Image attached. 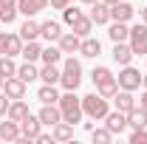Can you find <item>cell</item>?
Returning a JSON list of instances; mask_svg holds the SVG:
<instances>
[{"label":"cell","instance_id":"obj_1","mask_svg":"<svg viewBox=\"0 0 147 144\" xmlns=\"http://www.w3.org/2000/svg\"><path fill=\"white\" fill-rule=\"evenodd\" d=\"M59 113H62V122H68V124H76V122H82V99L76 96V90H65L62 96H59Z\"/></svg>","mask_w":147,"mask_h":144},{"label":"cell","instance_id":"obj_2","mask_svg":"<svg viewBox=\"0 0 147 144\" xmlns=\"http://www.w3.org/2000/svg\"><path fill=\"white\" fill-rule=\"evenodd\" d=\"M59 85H62L65 90H76L79 85H82V62H79L74 54H68V57H65V62H62Z\"/></svg>","mask_w":147,"mask_h":144},{"label":"cell","instance_id":"obj_3","mask_svg":"<svg viewBox=\"0 0 147 144\" xmlns=\"http://www.w3.org/2000/svg\"><path fill=\"white\" fill-rule=\"evenodd\" d=\"M110 110V99L105 96H99V93H88V96H82V113L93 119V122H102L105 116H108Z\"/></svg>","mask_w":147,"mask_h":144},{"label":"cell","instance_id":"obj_4","mask_svg":"<svg viewBox=\"0 0 147 144\" xmlns=\"http://www.w3.org/2000/svg\"><path fill=\"white\" fill-rule=\"evenodd\" d=\"M130 48L136 57H147V23H136L130 26V37H127Z\"/></svg>","mask_w":147,"mask_h":144},{"label":"cell","instance_id":"obj_5","mask_svg":"<svg viewBox=\"0 0 147 144\" xmlns=\"http://www.w3.org/2000/svg\"><path fill=\"white\" fill-rule=\"evenodd\" d=\"M116 82H119L122 90H139V88H142V71H136L133 65H122Z\"/></svg>","mask_w":147,"mask_h":144},{"label":"cell","instance_id":"obj_6","mask_svg":"<svg viewBox=\"0 0 147 144\" xmlns=\"http://www.w3.org/2000/svg\"><path fill=\"white\" fill-rule=\"evenodd\" d=\"M20 48H23V37L14 34V31H0V57H20Z\"/></svg>","mask_w":147,"mask_h":144},{"label":"cell","instance_id":"obj_7","mask_svg":"<svg viewBox=\"0 0 147 144\" xmlns=\"http://www.w3.org/2000/svg\"><path fill=\"white\" fill-rule=\"evenodd\" d=\"M105 127H108L113 136H122L125 130H127V113H122V110H108V116L102 119Z\"/></svg>","mask_w":147,"mask_h":144},{"label":"cell","instance_id":"obj_8","mask_svg":"<svg viewBox=\"0 0 147 144\" xmlns=\"http://www.w3.org/2000/svg\"><path fill=\"white\" fill-rule=\"evenodd\" d=\"M133 14H136V6H130L127 0H119L110 6V20H116V23H130Z\"/></svg>","mask_w":147,"mask_h":144},{"label":"cell","instance_id":"obj_9","mask_svg":"<svg viewBox=\"0 0 147 144\" xmlns=\"http://www.w3.org/2000/svg\"><path fill=\"white\" fill-rule=\"evenodd\" d=\"M20 133H23V136H28V139L34 141L37 136L42 133V122H40V116H37V113H28V116L20 122Z\"/></svg>","mask_w":147,"mask_h":144},{"label":"cell","instance_id":"obj_10","mask_svg":"<svg viewBox=\"0 0 147 144\" xmlns=\"http://www.w3.org/2000/svg\"><path fill=\"white\" fill-rule=\"evenodd\" d=\"M57 45L62 48V54H79L82 37H79V34H74V31H62V37L57 40Z\"/></svg>","mask_w":147,"mask_h":144},{"label":"cell","instance_id":"obj_11","mask_svg":"<svg viewBox=\"0 0 147 144\" xmlns=\"http://www.w3.org/2000/svg\"><path fill=\"white\" fill-rule=\"evenodd\" d=\"M40 37H42L45 42H57V40L62 37V23H59V20H45V23H40Z\"/></svg>","mask_w":147,"mask_h":144},{"label":"cell","instance_id":"obj_12","mask_svg":"<svg viewBox=\"0 0 147 144\" xmlns=\"http://www.w3.org/2000/svg\"><path fill=\"white\" fill-rule=\"evenodd\" d=\"M110 57H113V62L122 68V65H130V59H133V48H130V42H113V51H110Z\"/></svg>","mask_w":147,"mask_h":144},{"label":"cell","instance_id":"obj_13","mask_svg":"<svg viewBox=\"0 0 147 144\" xmlns=\"http://www.w3.org/2000/svg\"><path fill=\"white\" fill-rule=\"evenodd\" d=\"M88 17L93 20V26H105V23H110V6L105 0H96V3H91V14Z\"/></svg>","mask_w":147,"mask_h":144},{"label":"cell","instance_id":"obj_14","mask_svg":"<svg viewBox=\"0 0 147 144\" xmlns=\"http://www.w3.org/2000/svg\"><path fill=\"white\" fill-rule=\"evenodd\" d=\"M113 105H116V110H122V113H130L139 102H136L133 90H122V88H119V90H116V96H113Z\"/></svg>","mask_w":147,"mask_h":144},{"label":"cell","instance_id":"obj_15","mask_svg":"<svg viewBox=\"0 0 147 144\" xmlns=\"http://www.w3.org/2000/svg\"><path fill=\"white\" fill-rule=\"evenodd\" d=\"M3 90H6L9 99H26V82H23L20 76H9V79L3 82Z\"/></svg>","mask_w":147,"mask_h":144},{"label":"cell","instance_id":"obj_16","mask_svg":"<svg viewBox=\"0 0 147 144\" xmlns=\"http://www.w3.org/2000/svg\"><path fill=\"white\" fill-rule=\"evenodd\" d=\"M37 116H40L42 127H54L57 122H62V113H59V105H42Z\"/></svg>","mask_w":147,"mask_h":144},{"label":"cell","instance_id":"obj_17","mask_svg":"<svg viewBox=\"0 0 147 144\" xmlns=\"http://www.w3.org/2000/svg\"><path fill=\"white\" fill-rule=\"evenodd\" d=\"M42 9H48V0H17V11L23 17H34Z\"/></svg>","mask_w":147,"mask_h":144},{"label":"cell","instance_id":"obj_18","mask_svg":"<svg viewBox=\"0 0 147 144\" xmlns=\"http://www.w3.org/2000/svg\"><path fill=\"white\" fill-rule=\"evenodd\" d=\"M79 54H82V57H88V59H96V57L102 54V42H99L96 37H82Z\"/></svg>","mask_w":147,"mask_h":144},{"label":"cell","instance_id":"obj_19","mask_svg":"<svg viewBox=\"0 0 147 144\" xmlns=\"http://www.w3.org/2000/svg\"><path fill=\"white\" fill-rule=\"evenodd\" d=\"M31 110L26 105V99H11V105H9V113H6V119H11V122H23L26 116H28Z\"/></svg>","mask_w":147,"mask_h":144},{"label":"cell","instance_id":"obj_20","mask_svg":"<svg viewBox=\"0 0 147 144\" xmlns=\"http://www.w3.org/2000/svg\"><path fill=\"white\" fill-rule=\"evenodd\" d=\"M17 0H0V23H6V26H11L14 20H17Z\"/></svg>","mask_w":147,"mask_h":144},{"label":"cell","instance_id":"obj_21","mask_svg":"<svg viewBox=\"0 0 147 144\" xmlns=\"http://www.w3.org/2000/svg\"><path fill=\"white\" fill-rule=\"evenodd\" d=\"M20 139V122H0V141H17Z\"/></svg>","mask_w":147,"mask_h":144},{"label":"cell","instance_id":"obj_22","mask_svg":"<svg viewBox=\"0 0 147 144\" xmlns=\"http://www.w3.org/2000/svg\"><path fill=\"white\" fill-rule=\"evenodd\" d=\"M108 37L113 40V42H127V37H130V26H127V23H116V20H110Z\"/></svg>","mask_w":147,"mask_h":144},{"label":"cell","instance_id":"obj_23","mask_svg":"<svg viewBox=\"0 0 147 144\" xmlns=\"http://www.w3.org/2000/svg\"><path fill=\"white\" fill-rule=\"evenodd\" d=\"M17 76L26 82V85H31V82L40 79V68H37L34 62H26V59H23V65H17Z\"/></svg>","mask_w":147,"mask_h":144},{"label":"cell","instance_id":"obj_24","mask_svg":"<svg viewBox=\"0 0 147 144\" xmlns=\"http://www.w3.org/2000/svg\"><path fill=\"white\" fill-rule=\"evenodd\" d=\"M20 37H23V42H28V40H40V23L34 17H26V23L20 26Z\"/></svg>","mask_w":147,"mask_h":144},{"label":"cell","instance_id":"obj_25","mask_svg":"<svg viewBox=\"0 0 147 144\" xmlns=\"http://www.w3.org/2000/svg\"><path fill=\"white\" fill-rule=\"evenodd\" d=\"M51 136H54V141H74V124L57 122V124L51 127Z\"/></svg>","mask_w":147,"mask_h":144},{"label":"cell","instance_id":"obj_26","mask_svg":"<svg viewBox=\"0 0 147 144\" xmlns=\"http://www.w3.org/2000/svg\"><path fill=\"white\" fill-rule=\"evenodd\" d=\"M127 127L130 130H136V127H147V110L142 105H136V108L127 113Z\"/></svg>","mask_w":147,"mask_h":144},{"label":"cell","instance_id":"obj_27","mask_svg":"<svg viewBox=\"0 0 147 144\" xmlns=\"http://www.w3.org/2000/svg\"><path fill=\"white\" fill-rule=\"evenodd\" d=\"M40 54H42V45H40L37 40H28V42L20 48V57H23L26 62H37V59H40Z\"/></svg>","mask_w":147,"mask_h":144},{"label":"cell","instance_id":"obj_28","mask_svg":"<svg viewBox=\"0 0 147 144\" xmlns=\"http://www.w3.org/2000/svg\"><path fill=\"white\" fill-rule=\"evenodd\" d=\"M71 31H74V34H79V37H91V31H93V20L88 17V14H79V17L74 20Z\"/></svg>","mask_w":147,"mask_h":144},{"label":"cell","instance_id":"obj_29","mask_svg":"<svg viewBox=\"0 0 147 144\" xmlns=\"http://www.w3.org/2000/svg\"><path fill=\"white\" fill-rule=\"evenodd\" d=\"M37 99H40L42 105H57V102H59V93H57V85H45V82H42V88L37 90Z\"/></svg>","mask_w":147,"mask_h":144},{"label":"cell","instance_id":"obj_30","mask_svg":"<svg viewBox=\"0 0 147 144\" xmlns=\"http://www.w3.org/2000/svg\"><path fill=\"white\" fill-rule=\"evenodd\" d=\"M40 59H42L45 65H57V62L62 59V48H59V45H51V42H48V45L42 48V54H40Z\"/></svg>","mask_w":147,"mask_h":144},{"label":"cell","instance_id":"obj_31","mask_svg":"<svg viewBox=\"0 0 147 144\" xmlns=\"http://www.w3.org/2000/svg\"><path fill=\"white\" fill-rule=\"evenodd\" d=\"M59 76H62V71H59L57 65H42V68H40V79H42L45 85H59Z\"/></svg>","mask_w":147,"mask_h":144},{"label":"cell","instance_id":"obj_32","mask_svg":"<svg viewBox=\"0 0 147 144\" xmlns=\"http://www.w3.org/2000/svg\"><path fill=\"white\" fill-rule=\"evenodd\" d=\"M0 76L3 79H9V76H17V62H14V57H0Z\"/></svg>","mask_w":147,"mask_h":144},{"label":"cell","instance_id":"obj_33","mask_svg":"<svg viewBox=\"0 0 147 144\" xmlns=\"http://www.w3.org/2000/svg\"><path fill=\"white\" fill-rule=\"evenodd\" d=\"M116 90H119L116 76H113V79H108V82H102V85H96V93H99V96H105V99H113V96H116Z\"/></svg>","mask_w":147,"mask_h":144},{"label":"cell","instance_id":"obj_34","mask_svg":"<svg viewBox=\"0 0 147 144\" xmlns=\"http://www.w3.org/2000/svg\"><path fill=\"white\" fill-rule=\"evenodd\" d=\"M91 79H93V85H102V82L113 79V71H110V68H105V65H96V68L91 71Z\"/></svg>","mask_w":147,"mask_h":144},{"label":"cell","instance_id":"obj_35","mask_svg":"<svg viewBox=\"0 0 147 144\" xmlns=\"http://www.w3.org/2000/svg\"><path fill=\"white\" fill-rule=\"evenodd\" d=\"M91 139L96 144H110V141H113V133H110L108 127H93V130H91Z\"/></svg>","mask_w":147,"mask_h":144},{"label":"cell","instance_id":"obj_36","mask_svg":"<svg viewBox=\"0 0 147 144\" xmlns=\"http://www.w3.org/2000/svg\"><path fill=\"white\" fill-rule=\"evenodd\" d=\"M127 141L130 144H147V127H136V130H130Z\"/></svg>","mask_w":147,"mask_h":144},{"label":"cell","instance_id":"obj_37","mask_svg":"<svg viewBox=\"0 0 147 144\" xmlns=\"http://www.w3.org/2000/svg\"><path fill=\"white\" fill-rule=\"evenodd\" d=\"M79 14H82V11H79V9H74V3H68V6L62 9V20H65V26H74V20L79 17Z\"/></svg>","mask_w":147,"mask_h":144},{"label":"cell","instance_id":"obj_38","mask_svg":"<svg viewBox=\"0 0 147 144\" xmlns=\"http://www.w3.org/2000/svg\"><path fill=\"white\" fill-rule=\"evenodd\" d=\"M9 105H11V99L6 96V90H0V119H6V113H9Z\"/></svg>","mask_w":147,"mask_h":144},{"label":"cell","instance_id":"obj_39","mask_svg":"<svg viewBox=\"0 0 147 144\" xmlns=\"http://www.w3.org/2000/svg\"><path fill=\"white\" fill-rule=\"evenodd\" d=\"M34 141H40V144H51V141H54V136H51V133H40Z\"/></svg>","mask_w":147,"mask_h":144},{"label":"cell","instance_id":"obj_40","mask_svg":"<svg viewBox=\"0 0 147 144\" xmlns=\"http://www.w3.org/2000/svg\"><path fill=\"white\" fill-rule=\"evenodd\" d=\"M48 6H51V9H59V11H62V9L68 6V0H48Z\"/></svg>","mask_w":147,"mask_h":144},{"label":"cell","instance_id":"obj_41","mask_svg":"<svg viewBox=\"0 0 147 144\" xmlns=\"http://www.w3.org/2000/svg\"><path fill=\"white\" fill-rule=\"evenodd\" d=\"M139 105H142V108H144V110H147V88H144V90H142V102H139Z\"/></svg>","mask_w":147,"mask_h":144},{"label":"cell","instance_id":"obj_42","mask_svg":"<svg viewBox=\"0 0 147 144\" xmlns=\"http://www.w3.org/2000/svg\"><path fill=\"white\" fill-rule=\"evenodd\" d=\"M142 23H147V6H142Z\"/></svg>","mask_w":147,"mask_h":144},{"label":"cell","instance_id":"obj_43","mask_svg":"<svg viewBox=\"0 0 147 144\" xmlns=\"http://www.w3.org/2000/svg\"><path fill=\"white\" fill-rule=\"evenodd\" d=\"M142 88H147V73H144V76H142Z\"/></svg>","mask_w":147,"mask_h":144},{"label":"cell","instance_id":"obj_44","mask_svg":"<svg viewBox=\"0 0 147 144\" xmlns=\"http://www.w3.org/2000/svg\"><path fill=\"white\" fill-rule=\"evenodd\" d=\"M79 3H85V6H91V3H96V0H79Z\"/></svg>","mask_w":147,"mask_h":144},{"label":"cell","instance_id":"obj_45","mask_svg":"<svg viewBox=\"0 0 147 144\" xmlns=\"http://www.w3.org/2000/svg\"><path fill=\"white\" fill-rule=\"evenodd\" d=\"M105 3H108V6H113V3H119V0H105Z\"/></svg>","mask_w":147,"mask_h":144},{"label":"cell","instance_id":"obj_46","mask_svg":"<svg viewBox=\"0 0 147 144\" xmlns=\"http://www.w3.org/2000/svg\"><path fill=\"white\" fill-rule=\"evenodd\" d=\"M3 82H6V79H3V76H0V90H3Z\"/></svg>","mask_w":147,"mask_h":144},{"label":"cell","instance_id":"obj_47","mask_svg":"<svg viewBox=\"0 0 147 144\" xmlns=\"http://www.w3.org/2000/svg\"><path fill=\"white\" fill-rule=\"evenodd\" d=\"M68 3H74V0H68Z\"/></svg>","mask_w":147,"mask_h":144},{"label":"cell","instance_id":"obj_48","mask_svg":"<svg viewBox=\"0 0 147 144\" xmlns=\"http://www.w3.org/2000/svg\"><path fill=\"white\" fill-rule=\"evenodd\" d=\"M0 26H3V23H0Z\"/></svg>","mask_w":147,"mask_h":144}]
</instances>
